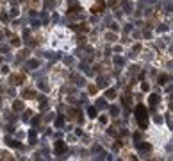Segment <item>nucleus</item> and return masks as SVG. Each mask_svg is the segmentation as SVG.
Wrapping results in <instances>:
<instances>
[{"label":"nucleus","instance_id":"nucleus-2","mask_svg":"<svg viewBox=\"0 0 173 161\" xmlns=\"http://www.w3.org/2000/svg\"><path fill=\"white\" fill-rule=\"evenodd\" d=\"M55 150H57V154H63V152L66 150L64 143H63V141H57V143H55Z\"/></svg>","mask_w":173,"mask_h":161},{"label":"nucleus","instance_id":"nucleus-1","mask_svg":"<svg viewBox=\"0 0 173 161\" xmlns=\"http://www.w3.org/2000/svg\"><path fill=\"white\" fill-rule=\"evenodd\" d=\"M136 118L139 122V127L141 129H146L148 127V113H146V107L143 104H139L136 107Z\"/></svg>","mask_w":173,"mask_h":161},{"label":"nucleus","instance_id":"nucleus-5","mask_svg":"<svg viewBox=\"0 0 173 161\" xmlns=\"http://www.w3.org/2000/svg\"><path fill=\"white\" fill-rule=\"evenodd\" d=\"M102 7H104L102 4H100V5H95V7H93V13H100V11H102Z\"/></svg>","mask_w":173,"mask_h":161},{"label":"nucleus","instance_id":"nucleus-3","mask_svg":"<svg viewBox=\"0 0 173 161\" xmlns=\"http://www.w3.org/2000/svg\"><path fill=\"white\" fill-rule=\"evenodd\" d=\"M157 102H159V97H157V95H152V97H150V104H152V106H155Z\"/></svg>","mask_w":173,"mask_h":161},{"label":"nucleus","instance_id":"nucleus-6","mask_svg":"<svg viewBox=\"0 0 173 161\" xmlns=\"http://www.w3.org/2000/svg\"><path fill=\"white\" fill-rule=\"evenodd\" d=\"M166 79H168V77H166V75H162V77L159 79V82H161V84H164V82H166Z\"/></svg>","mask_w":173,"mask_h":161},{"label":"nucleus","instance_id":"nucleus-4","mask_svg":"<svg viewBox=\"0 0 173 161\" xmlns=\"http://www.w3.org/2000/svg\"><path fill=\"white\" fill-rule=\"evenodd\" d=\"M7 145H11V147H20L18 141H11V140H7Z\"/></svg>","mask_w":173,"mask_h":161}]
</instances>
